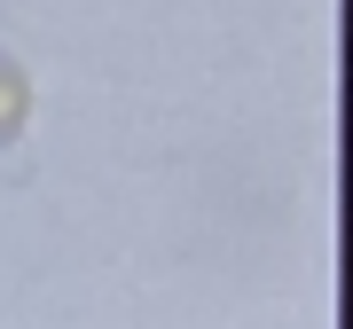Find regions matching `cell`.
Wrapping results in <instances>:
<instances>
[{"label":"cell","mask_w":353,"mask_h":329,"mask_svg":"<svg viewBox=\"0 0 353 329\" xmlns=\"http://www.w3.org/2000/svg\"><path fill=\"white\" fill-rule=\"evenodd\" d=\"M24 102H32V94H24V71H16L8 55H0V141L24 126Z\"/></svg>","instance_id":"obj_1"}]
</instances>
